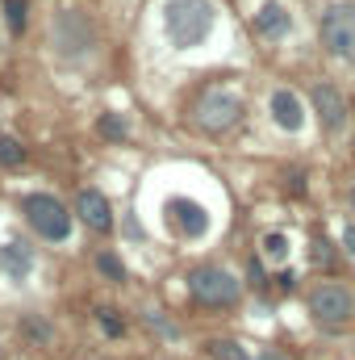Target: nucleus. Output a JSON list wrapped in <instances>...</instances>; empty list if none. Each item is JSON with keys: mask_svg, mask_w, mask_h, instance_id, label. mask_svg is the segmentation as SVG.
Here are the masks:
<instances>
[{"mask_svg": "<svg viewBox=\"0 0 355 360\" xmlns=\"http://www.w3.org/2000/svg\"><path fill=\"white\" fill-rule=\"evenodd\" d=\"M188 293L209 310H226L243 302V276L226 264H201L188 272Z\"/></svg>", "mask_w": 355, "mask_h": 360, "instance_id": "nucleus-3", "label": "nucleus"}, {"mask_svg": "<svg viewBox=\"0 0 355 360\" xmlns=\"http://www.w3.org/2000/svg\"><path fill=\"white\" fill-rule=\"evenodd\" d=\"M243 96L234 89H205L192 105V122L205 130V134H226L230 126L243 122Z\"/></svg>", "mask_w": 355, "mask_h": 360, "instance_id": "nucleus-6", "label": "nucleus"}, {"mask_svg": "<svg viewBox=\"0 0 355 360\" xmlns=\"http://www.w3.org/2000/svg\"><path fill=\"white\" fill-rule=\"evenodd\" d=\"M96 130H100L105 139H113V143H121V139L130 134V122H126L121 113H100V117H96Z\"/></svg>", "mask_w": 355, "mask_h": 360, "instance_id": "nucleus-15", "label": "nucleus"}, {"mask_svg": "<svg viewBox=\"0 0 355 360\" xmlns=\"http://www.w3.org/2000/svg\"><path fill=\"white\" fill-rule=\"evenodd\" d=\"M0 269L8 272V276H17V281H21L25 272L34 269V256H29L21 243H4V248H0Z\"/></svg>", "mask_w": 355, "mask_h": 360, "instance_id": "nucleus-14", "label": "nucleus"}, {"mask_svg": "<svg viewBox=\"0 0 355 360\" xmlns=\"http://www.w3.org/2000/svg\"><path fill=\"white\" fill-rule=\"evenodd\" d=\"M309 117H314L309 96H301L293 84H272V89H267V122H272L280 134L301 139L305 126H309Z\"/></svg>", "mask_w": 355, "mask_h": 360, "instance_id": "nucleus-7", "label": "nucleus"}, {"mask_svg": "<svg viewBox=\"0 0 355 360\" xmlns=\"http://www.w3.org/2000/svg\"><path fill=\"white\" fill-rule=\"evenodd\" d=\"M260 256H264L272 269H284V264H288V256H293L288 235H284V231H267L264 239H260Z\"/></svg>", "mask_w": 355, "mask_h": 360, "instance_id": "nucleus-13", "label": "nucleus"}, {"mask_svg": "<svg viewBox=\"0 0 355 360\" xmlns=\"http://www.w3.org/2000/svg\"><path fill=\"white\" fill-rule=\"evenodd\" d=\"M96 323H100V331H105V335H113V340L126 331V323L117 319V310H100V314H96Z\"/></svg>", "mask_w": 355, "mask_h": 360, "instance_id": "nucleus-21", "label": "nucleus"}, {"mask_svg": "<svg viewBox=\"0 0 355 360\" xmlns=\"http://www.w3.org/2000/svg\"><path fill=\"white\" fill-rule=\"evenodd\" d=\"M343 201H347V218L355 222V176L347 180V193H343Z\"/></svg>", "mask_w": 355, "mask_h": 360, "instance_id": "nucleus-23", "label": "nucleus"}, {"mask_svg": "<svg viewBox=\"0 0 355 360\" xmlns=\"http://www.w3.org/2000/svg\"><path fill=\"white\" fill-rule=\"evenodd\" d=\"M25 160V147L17 143V139H8V134H0V164L4 168H17Z\"/></svg>", "mask_w": 355, "mask_h": 360, "instance_id": "nucleus-18", "label": "nucleus"}, {"mask_svg": "<svg viewBox=\"0 0 355 360\" xmlns=\"http://www.w3.org/2000/svg\"><path fill=\"white\" fill-rule=\"evenodd\" d=\"M25 8H29L25 0H4V21H8V30H13V34H21V30H25Z\"/></svg>", "mask_w": 355, "mask_h": 360, "instance_id": "nucleus-19", "label": "nucleus"}, {"mask_svg": "<svg viewBox=\"0 0 355 360\" xmlns=\"http://www.w3.org/2000/svg\"><path fill=\"white\" fill-rule=\"evenodd\" d=\"M305 310L309 323L326 335H343L355 327V289L339 276H322L305 289Z\"/></svg>", "mask_w": 355, "mask_h": 360, "instance_id": "nucleus-1", "label": "nucleus"}, {"mask_svg": "<svg viewBox=\"0 0 355 360\" xmlns=\"http://www.w3.org/2000/svg\"><path fill=\"white\" fill-rule=\"evenodd\" d=\"M172 214H176L180 235H188V239H201L209 231V218H205V210L196 201H172Z\"/></svg>", "mask_w": 355, "mask_h": 360, "instance_id": "nucleus-12", "label": "nucleus"}, {"mask_svg": "<svg viewBox=\"0 0 355 360\" xmlns=\"http://www.w3.org/2000/svg\"><path fill=\"white\" fill-rule=\"evenodd\" d=\"M96 269L105 272L109 281H117V285L126 281V264H121V260H117L113 252H96Z\"/></svg>", "mask_w": 355, "mask_h": 360, "instance_id": "nucleus-17", "label": "nucleus"}, {"mask_svg": "<svg viewBox=\"0 0 355 360\" xmlns=\"http://www.w3.org/2000/svg\"><path fill=\"white\" fill-rule=\"evenodd\" d=\"M205 352H209L213 360H251L247 352H243V344H239V340H209V344H205Z\"/></svg>", "mask_w": 355, "mask_h": 360, "instance_id": "nucleus-16", "label": "nucleus"}, {"mask_svg": "<svg viewBox=\"0 0 355 360\" xmlns=\"http://www.w3.org/2000/svg\"><path fill=\"white\" fill-rule=\"evenodd\" d=\"M251 360H293V356H288L284 348H260V352H255Z\"/></svg>", "mask_w": 355, "mask_h": 360, "instance_id": "nucleus-22", "label": "nucleus"}, {"mask_svg": "<svg viewBox=\"0 0 355 360\" xmlns=\"http://www.w3.org/2000/svg\"><path fill=\"white\" fill-rule=\"evenodd\" d=\"M21 214H25V222H29L42 239H67V235H72V214H67V205L55 201V197H46V193L21 197Z\"/></svg>", "mask_w": 355, "mask_h": 360, "instance_id": "nucleus-8", "label": "nucleus"}, {"mask_svg": "<svg viewBox=\"0 0 355 360\" xmlns=\"http://www.w3.org/2000/svg\"><path fill=\"white\" fill-rule=\"evenodd\" d=\"M322 51L339 63H355V0H330L318 21Z\"/></svg>", "mask_w": 355, "mask_h": 360, "instance_id": "nucleus-5", "label": "nucleus"}, {"mask_svg": "<svg viewBox=\"0 0 355 360\" xmlns=\"http://www.w3.org/2000/svg\"><path fill=\"white\" fill-rule=\"evenodd\" d=\"M309 109H314V122L322 126V134L330 143L351 134V101L335 80H314L309 84Z\"/></svg>", "mask_w": 355, "mask_h": 360, "instance_id": "nucleus-4", "label": "nucleus"}, {"mask_svg": "<svg viewBox=\"0 0 355 360\" xmlns=\"http://www.w3.org/2000/svg\"><path fill=\"white\" fill-rule=\"evenodd\" d=\"M339 252H343V256L355 264V222H351V218L339 226Z\"/></svg>", "mask_w": 355, "mask_h": 360, "instance_id": "nucleus-20", "label": "nucleus"}, {"mask_svg": "<svg viewBox=\"0 0 355 360\" xmlns=\"http://www.w3.org/2000/svg\"><path fill=\"white\" fill-rule=\"evenodd\" d=\"M76 214L84 218V226H92V231H109V226H113V210H109V201H105L96 188H84V193H80Z\"/></svg>", "mask_w": 355, "mask_h": 360, "instance_id": "nucleus-11", "label": "nucleus"}, {"mask_svg": "<svg viewBox=\"0 0 355 360\" xmlns=\"http://www.w3.org/2000/svg\"><path fill=\"white\" fill-rule=\"evenodd\" d=\"M217 25V4L213 0H168L163 4V30L172 38V46L192 51L201 46Z\"/></svg>", "mask_w": 355, "mask_h": 360, "instance_id": "nucleus-2", "label": "nucleus"}, {"mask_svg": "<svg viewBox=\"0 0 355 360\" xmlns=\"http://www.w3.org/2000/svg\"><path fill=\"white\" fill-rule=\"evenodd\" d=\"M251 25H255V34H260L264 42H284V38L293 34V25H297L293 4H288V0H264V4L255 8Z\"/></svg>", "mask_w": 355, "mask_h": 360, "instance_id": "nucleus-10", "label": "nucleus"}, {"mask_svg": "<svg viewBox=\"0 0 355 360\" xmlns=\"http://www.w3.org/2000/svg\"><path fill=\"white\" fill-rule=\"evenodd\" d=\"M51 42L59 46V55H84L92 51V25L80 13H59L51 21Z\"/></svg>", "mask_w": 355, "mask_h": 360, "instance_id": "nucleus-9", "label": "nucleus"}]
</instances>
